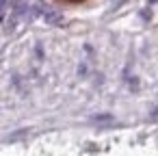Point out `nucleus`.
<instances>
[{"instance_id":"f257e3e1","label":"nucleus","mask_w":158,"mask_h":156,"mask_svg":"<svg viewBox=\"0 0 158 156\" xmlns=\"http://www.w3.org/2000/svg\"><path fill=\"white\" fill-rule=\"evenodd\" d=\"M54 2H59V5H69V7H76V5H87V2H91V0H54Z\"/></svg>"}]
</instances>
